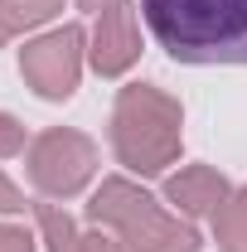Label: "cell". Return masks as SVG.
<instances>
[{"label": "cell", "instance_id": "cell-1", "mask_svg": "<svg viewBox=\"0 0 247 252\" xmlns=\"http://www.w3.org/2000/svg\"><path fill=\"white\" fill-rule=\"evenodd\" d=\"M151 39L189 68H247V0H136Z\"/></svg>", "mask_w": 247, "mask_h": 252}]
</instances>
